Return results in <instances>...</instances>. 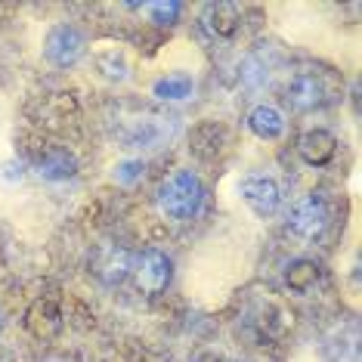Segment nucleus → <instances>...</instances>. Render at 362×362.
<instances>
[{
  "instance_id": "f257e3e1",
  "label": "nucleus",
  "mask_w": 362,
  "mask_h": 362,
  "mask_svg": "<svg viewBox=\"0 0 362 362\" xmlns=\"http://www.w3.org/2000/svg\"><path fill=\"white\" fill-rule=\"evenodd\" d=\"M158 211L168 220H189L202 208V183L192 170H174L164 183L158 186Z\"/></svg>"
},
{
  "instance_id": "f03ea898",
  "label": "nucleus",
  "mask_w": 362,
  "mask_h": 362,
  "mask_svg": "<svg viewBox=\"0 0 362 362\" xmlns=\"http://www.w3.org/2000/svg\"><path fill=\"white\" fill-rule=\"evenodd\" d=\"M334 93H337V81L328 71H300L285 87V100L298 112L319 109L328 100H334Z\"/></svg>"
},
{
  "instance_id": "7ed1b4c3",
  "label": "nucleus",
  "mask_w": 362,
  "mask_h": 362,
  "mask_svg": "<svg viewBox=\"0 0 362 362\" xmlns=\"http://www.w3.org/2000/svg\"><path fill=\"white\" fill-rule=\"evenodd\" d=\"M325 226H328V211H325V202L319 199L316 192L303 195V199L291 208L288 229H291L298 238H303V242H316V238L325 233Z\"/></svg>"
},
{
  "instance_id": "20e7f679",
  "label": "nucleus",
  "mask_w": 362,
  "mask_h": 362,
  "mask_svg": "<svg viewBox=\"0 0 362 362\" xmlns=\"http://www.w3.org/2000/svg\"><path fill=\"white\" fill-rule=\"evenodd\" d=\"M44 53L53 65L69 69V65H75L81 59V53H84V37H81L78 28H71V25H56L50 35H47Z\"/></svg>"
},
{
  "instance_id": "39448f33",
  "label": "nucleus",
  "mask_w": 362,
  "mask_h": 362,
  "mask_svg": "<svg viewBox=\"0 0 362 362\" xmlns=\"http://www.w3.org/2000/svg\"><path fill=\"white\" fill-rule=\"evenodd\" d=\"M62 325H65V319L50 298H37L25 313V328L37 341H53L62 332Z\"/></svg>"
},
{
  "instance_id": "423d86ee",
  "label": "nucleus",
  "mask_w": 362,
  "mask_h": 362,
  "mask_svg": "<svg viewBox=\"0 0 362 362\" xmlns=\"http://www.w3.org/2000/svg\"><path fill=\"white\" fill-rule=\"evenodd\" d=\"M238 195L257 217H269L279 211V186L267 177H248L238 186Z\"/></svg>"
},
{
  "instance_id": "0eeeda50",
  "label": "nucleus",
  "mask_w": 362,
  "mask_h": 362,
  "mask_svg": "<svg viewBox=\"0 0 362 362\" xmlns=\"http://www.w3.org/2000/svg\"><path fill=\"white\" fill-rule=\"evenodd\" d=\"M134 273H136V285L143 288L146 294H161L170 282V260L164 257L161 251H146L143 257L136 260Z\"/></svg>"
},
{
  "instance_id": "6e6552de",
  "label": "nucleus",
  "mask_w": 362,
  "mask_h": 362,
  "mask_svg": "<svg viewBox=\"0 0 362 362\" xmlns=\"http://www.w3.org/2000/svg\"><path fill=\"white\" fill-rule=\"evenodd\" d=\"M298 149H300V158L307 161V164H313V168H322V164H328V161L334 158L337 139H334V134H328V130L316 127V130H307V134L300 136Z\"/></svg>"
},
{
  "instance_id": "1a4fd4ad",
  "label": "nucleus",
  "mask_w": 362,
  "mask_h": 362,
  "mask_svg": "<svg viewBox=\"0 0 362 362\" xmlns=\"http://www.w3.org/2000/svg\"><path fill=\"white\" fill-rule=\"evenodd\" d=\"M35 164H37V174L47 177V180H69V177H75V170H78V161L65 149H59V146L37 149Z\"/></svg>"
},
{
  "instance_id": "9d476101",
  "label": "nucleus",
  "mask_w": 362,
  "mask_h": 362,
  "mask_svg": "<svg viewBox=\"0 0 362 362\" xmlns=\"http://www.w3.org/2000/svg\"><path fill=\"white\" fill-rule=\"evenodd\" d=\"M202 22L214 37H233L238 31V10L233 4H208Z\"/></svg>"
},
{
  "instance_id": "9b49d317",
  "label": "nucleus",
  "mask_w": 362,
  "mask_h": 362,
  "mask_svg": "<svg viewBox=\"0 0 362 362\" xmlns=\"http://www.w3.org/2000/svg\"><path fill=\"white\" fill-rule=\"evenodd\" d=\"M248 127L260 139H279L285 130V118L279 109H273V105H257V109L248 115Z\"/></svg>"
},
{
  "instance_id": "f8f14e48",
  "label": "nucleus",
  "mask_w": 362,
  "mask_h": 362,
  "mask_svg": "<svg viewBox=\"0 0 362 362\" xmlns=\"http://www.w3.org/2000/svg\"><path fill=\"white\" fill-rule=\"evenodd\" d=\"M127 269H130V257L124 251H118V248H105L100 257H96V273L103 276V282H121V279L127 276Z\"/></svg>"
},
{
  "instance_id": "ddd939ff",
  "label": "nucleus",
  "mask_w": 362,
  "mask_h": 362,
  "mask_svg": "<svg viewBox=\"0 0 362 362\" xmlns=\"http://www.w3.org/2000/svg\"><path fill=\"white\" fill-rule=\"evenodd\" d=\"M316 279H319V267L313 260H294L291 267L285 269V282L291 291H298V294H307L313 285H316Z\"/></svg>"
},
{
  "instance_id": "4468645a",
  "label": "nucleus",
  "mask_w": 362,
  "mask_h": 362,
  "mask_svg": "<svg viewBox=\"0 0 362 362\" xmlns=\"http://www.w3.org/2000/svg\"><path fill=\"white\" fill-rule=\"evenodd\" d=\"M152 93L158 96V100H170V103L186 100V96L192 93V78H186V75H170V78H161V81H155Z\"/></svg>"
},
{
  "instance_id": "2eb2a0df",
  "label": "nucleus",
  "mask_w": 362,
  "mask_h": 362,
  "mask_svg": "<svg viewBox=\"0 0 362 362\" xmlns=\"http://www.w3.org/2000/svg\"><path fill=\"white\" fill-rule=\"evenodd\" d=\"M100 69H103V75L112 78V81H124L127 78V62L121 59L118 53H103L100 56Z\"/></svg>"
},
{
  "instance_id": "dca6fc26",
  "label": "nucleus",
  "mask_w": 362,
  "mask_h": 362,
  "mask_svg": "<svg viewBox=\"0 0 362 362\" xmlns=\"http://www.w3.org/2000/svg\"><path fill=\"white\" fill-rule=\"evenodd\" d=\"M146 10L152 13V22H158V25H174V19L180 16V4H146Z\"/></svg>"
},
{
  "instance_id": "f3484780",
  "label": "nucleus",
  "mask_w": 362,
  "mask_h": 362,
  "mask_svg": "<svg viewBox=\"0 0 362 362\" xmlns=\"http://www.w3.org/2000/svg\"><path fill=\"white\" fill-rule=\"evenodd\" d=\"M199 362H223V359L214 356V353H204V356H199Z\"/></svg>"
},
{
  "instance_id": "a211bd4d",
  "label": "nucleus",
  "mask_w": 362,
  "mask_h": 362,
  "mask_svg": "<svg viewBox=\"0 0 362 362\" xmlns=\"http://www.w3.org/2000/svg\"><path fill=\"white\" fill-rule=\"evenodd\" d=\"M0 332H4V319H0Z\"/></svg>"
}]
</instances>
